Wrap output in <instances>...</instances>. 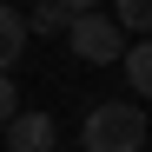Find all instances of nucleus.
Segmentation results:
<instances>
[{"label": "nucleus", "mask_w": 152, "mask_h": 152, "mask_svg": "<svg viewBox=\"0 0 152 152\" xmlns=\"http://www.w3.org/2000/svg\"><path fill=\"white\" fill-rule=\"evenodd\" d=\"M80 145L86 152H145V106H132V99L93 106L80 126Z\"/></svg>", "instance_id": "f257e3e1"}, {"label": "nucleus", "mask_w": 152, "mask_h": 152, "mask_svg": "<svg viewBox=\"0 0 152 152\" xmlns=\"http://www.w3.org/2000/svg\"><path fill=\"white\" fill-rule=\"evenodd\" d=\"M66 40H73V53H80L86 66H119L126 60V33H119L113 13H80L66 27Z\"/></svg>", "instance_id": "f03ea898"}, {"label": "nucleus", "mask_w": 152, "mask_h": 152, "mask_svg": "<svg viewBox=\"0 0 152 152\" xmlns=\"http://www.w3.org/2000/svg\"><path fill=\"white\" fill-rule=\"evenodd\" d=\"M53 145H60V126L46 119L40 106H33V113H27V106L13 113V126H7V152H53Z\"/></svg>", "instance_id": "7ed1b4c3"}, {"label": "nucleus", "mask_w": 152, "mask_h": 152, "mask_svg": "<svg viewBox=\"0 0 152 152\" xmlns=\"http://www.w3.org/2000/svg\"><path fill=\"white\" fill-rule=\"evenodd\" d=\"M20 53H27V13L0 7V73H7V66H20Z\"/></svg>", "instance_id": "20e7f679"}, {"label": "nucleus", "mask_w": 152, "mask_h": 152, "mask_svg": "<svg viewBox=\"0 0 152 152\" xmlns=\"http://www.w3.org/2000/svg\"><path fill=\"white\" fill-rule=\"evenodd\" d=\"M126 80H132V93L139 99H152V40H139V46H126Z\"/></svg>", "instance_id": "39448f33"}, {"label": "nucleus", "mask_w": 152, "mask_h": 152, "mask_svg": "<svg viewBox=\"0 0 152 152\" xmlns=\"http://www.w3.org/2000/svg\"><path fill=\"white\" fill-rule=\"evenodd\" d=\"M113 20H119V33H139V40H152V0H113Z\"/></svg>", "instance_id": "423d86ee"}, {"label": "nucleus", "mask_w": 152, "mask_h": 152, "mask_svg": "<svg viewBox=\"0 0 152 152\" xmlns=\"http://www.w3.org/2000/svg\"><path fill=\"white\" fill-rule=\"evenodd\" d=\"M66 27H73V13L60 7V0H40V7L27 13V33H40V40H46V33H66Z\"/></svg>", "instance_id": "0eeeda50"}, {"label": "nucleus", "mask_w": 152, "mask_h": 152, "mask_svg": "<svg viewBox=\"0 0 152 152\" xmlns=\"http://www.w3.org/2000/svg\"><path fill=\"white\" fill-rule=\"evenodd\" d=\"M13 113H20V86H13V73H0V132L13 126Z\"/></svg>", "instance_id": "6e6552de"}, {"label": "nucleus", "mask_w": 152, "mask_h": 152, "mask_svg": "<svg viewBox=\"0 0 152 152\" xmlns=\"http://www.w3.org/2000/svg\"><path fill=\"white\" fill-rule=\"evenodd\" d=\"M60 7H66L73 20H80V13H99V0H60Z\"/></svg>", "instance_id": "1a4fd4ad"}, {"label": "nucleus", "mask_w": 152, "mask_h": 152, "mask_svg": "<svg viewBox=\"0 0 152 152\" xmlns=\"http://www.w3.org/2000/svg\"><path fill=\"white\" fill-rule=\"evenodd\" d=\"M0 7H13V0H0Z\"/></svg>", "instance_id": "9d476101"}]
</instances>
